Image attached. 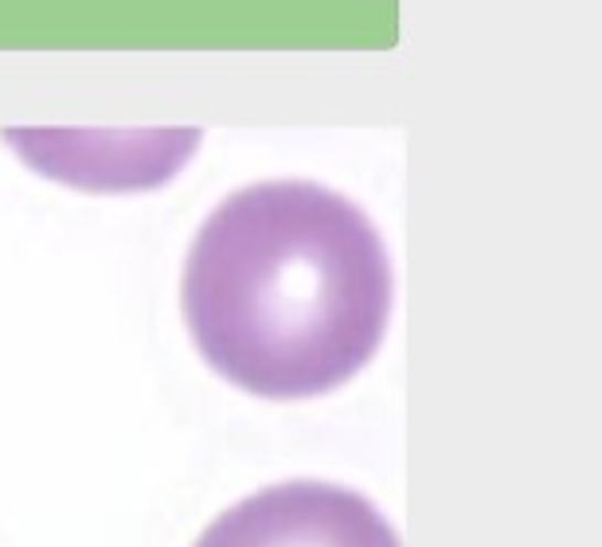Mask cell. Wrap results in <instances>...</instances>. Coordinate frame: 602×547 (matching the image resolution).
<instances>
[{"label": "cell", "instance_id": "6da1fadb", "mask_svg": "<svg viewBox=\"0 0 602 547\" xmlns=\"http://www.w3.org/2000/svg\"><path fill=\"white\" fill-rule=\"evenodd\" d=\"M181 305L215 376L258 399H313L376 356L391 258L376 223L313 180H258L204 219Z\"/></svg>", "mask_w": 602, "mask_h": 547}, {"label": "cell", "instance_id": "7a4b0ae2", "mask_svg": "<svg viewBox=\"0 0 602 547\" xmlns=\"http://www.w3.org/2000/svg\"><path fill=\"white\" fill-rule=\"evenodd\" d=\"M196 547H404L368 496L325 481L262 489L227 508Z\"/></svg>", "mask_w": 602, "mask_h": 547}]
</instances>
